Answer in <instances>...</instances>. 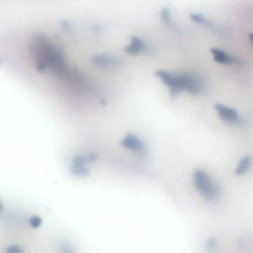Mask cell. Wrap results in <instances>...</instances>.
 I'll use <instances>...</instances> for the list:
<instances>
[{
    "instance_id": "4",
    "label": "cell",
    "mask_w": 253,
    "mask_h": 253,
    "mask_svg": "<svg viewBox=\"0 0 253 253\" xmlns=\"http://www.w3.org/2000/svg\"><path fill=\"white\" fill-rule=\"evenodd\" d=\"M214 109L218 112L220 118L223 121L232 124H238L241 123V118L235 109L220 103L214 105Z\"/></svg>"
},
{
    "instance_id": "7",
    "label": "cell",
    "mask_w": 253,
    "mask_h": 253,
    "mask_svg": "<svg viewBox=\"0 0 253 253\" xmlns=\"http://www.w3.org/2000/svg\"><path fill=\"white\" fill-rule=\"evenodd\" d=\"M92 62L94 64L106 68L115 67L118 64V59L110 54H97L93 56Z\"/></svg>"
},
{
    "instance_id": "10",
    "label": "cell",
    "mask_w": 253,
    "mask_h": 253,
    "mask_svg": "<svg viewBox=\"0 0 253 253\" xmlns=\"http://www.w3.org/2000/svg\"><path fill=\"white\" fill-rule=\"evenodd\" d=\"M252 158L251 156H246L241 158L235 169V174L238 176L243 175L246 174L251 168Z\"/></svg>"
},
{
    "instance_id": "9",
    "label": "cell",
    "mask_w": 253,
    "mask_h": 253,
    "mask_svg": "<svg viewBox=\"0 0 253 253\" xmlns=\"http://www.w3.org/2000/svg\"><path fill=\"white\" fill-rule=\"evenodd\" d=\"M146 49L144 42L137 36H133L131 40V44L127 45L124 51L128 54H137L143 52Z\"/></svg>"
},
{
    "instance_id": "6",
    "label": "cell",
    "mask_w": 253,
    "mask_h": 253,
    "mask_svg": "<svg viewBox=\"0 0 253 253\" xmlns=\"http://www.w3.org/2000/svg\"><path fill=\"white\" fill-rule=\"evenodd\" d=\"M86 158L82 156H77L73 160V167L72 171L74 174L81 177L88 175L89 174V169L87 166Z\"/></svg>"
},
{
    "instance_id": "14",
    "label": "cell",
    "mask_w": 253,
    "mask_h": 253,
    "mask_svg": "<svg viewBox=\"0 0 253 253\" xmlns=\"http://www.w3.org/2000/svg\"><path fill=\"white\" fill-rule=\"evenodd\" d=\"M6 253H23V250L18 245H11L7 249Z\"/></svg>"
},
{
    "instance_id": "12",
    "label": "cell",
    "mask_w": 253,
    "mask_h": 253,
    "mask_svg": "<svg viewBox=\"0 0 253 253\" xmlns=\"http://www.w3.org/2000/svg\"><path fill=\"white\" fill-rule=\"evenodd\" d=\"M161 18L164 20L166 23H168V24H171V16H170L169 10L168 8H165L162 10V12H161Z\"/></svg>"
},
{
    "instance_id": "13",
    "label": "cell",
    "mask_w": 253,
    "mask_h": 253,
    "mask_svg": "<svg viewBox=\"0 0 253 253\" xmlns=\"http://www.w3.org/2000/svg\"><path fill=\"white\" fill-rule=\"evenodd\" d=\"M42 223V220L38 216H34L30 219L31 226L33 228H38Z\"/></svg>"
},
{
    "instance_id": "2",
    "label": "cell",
    "mask_w": 253,
    "mask_h": 253,
    "mask_svg": "<svg viewBox=\"0 0 253 253\" xmlns=\"http://www.w3.org/2000/svg\"><path fill=\"white\" fill-rule=\"evenodd\" d=\"M177 75L179 90H184L192 95H196L204 88L202 81L195 74L185 72Z\"/></svg>"
},
{
    "instance_id": "15",
    "label": "cell",
    "mask_w": 253,
    "mask_h": 253,
    "mask_svg": "<svg viewBox=\"0 0 253 253\" xmlns=\"http://www.w3.org/2000/svg\"><path fill=\"white\" fill-rule=\"evenodd\" d=\"M216 245H217V241H216L215 238H210V239L208 240V243H207V247H208L209 250H214V249L216 247Z\"/></svg>"
},
{
    "instance_id": "16",
    "label": "cell",
    "mask_w": 253,
    "mask_h": 253,
    "mask_svg": "<svg viewBox=\"0 0 253 253\" xmlns=\"http://www.w3.org/2000/svg\"><path fill=\"white\" fill-rule=\"evenodd\" d=\"M63 253H75V252L72 250L71 247H66L63 250Z\"/></svg>"
},
{
    "instance_id": "1",
    "label": "cell",
    "mask_w": 253,
    "mask_h": 253,
    "mask_svg": "<svg viewBox=\"0 0 253 253\" xmlns=\"http://www.w3.org/2000/svg\"><path fill=\"white\" fill-rule=\"evenodd\" d=\"M194 183L198 192L207 201H214L218 198L220 189L217 184L210 178L208 173L204 170L198 169L194 174Z\"/></svg>"
},
{
    "instance_id": "8",
    "label": "cell",
    "mask_w": 253,
    "mask_h": 253,
    "mask_svg": "<svg viewBox=\"0 0 253 253\" xmlns=\"http://www.w3.org/2000/svg\"><path fill=\"white\" fill-rule=\"evenodd\" d=\"M211 52L214 56V60L217 63H223V64H235L239 63V60H238L236 57L230 55L222 50L211 48Z\"/></svg>"
},
{
    "instance_id": "3",
    "label": "cell",
    "mask_w": 253,
    "mask_h": 253,
    "mask_svg": "<svg viewBox=\"0 0 253 253\" xmlns=\"http://www.w3.org/2000/svg\"><path fill=\"white\" fill-rule=\"evenodd\" d=\"M121 145L124 147L130 150L134 151L140 155H143L146 152V146L142 141L141 139L139 138L136 134L129 133L126 135L121 141Z\"/></svg>"
},
{
    "instance_id": "17",
    "label": "cell",
    "mask_w": 253,
    "mask_h": 253,
    "mask_svg": "<svg viewBox=\"0 0 253 253\" xmlns=\"http://www.w3.org/2000/svg\"><path fill=\"white\" fill-rule=\"evenodd\" d=\"M2 210H3V204L0 201V213L2 212Z\"/></svg>"
},
{
    "instance_id": "5",
    "label": "cell",
    "mask_w": 253,
    "mask_h": 253,
    "mask_svg": "<svg viewBox=\"0 0 253 253\" xmlns=\"http://www.w3.org/2000/svg\"><path fill=\"white\" fill-rule=\"evenodd\" d=\"M155 75L158 77L169 88L171 96L173 97L180 91L178 88V84H177V75L169 73L167 71L163 70V69H159L155 72Z\"/></svg>"
},
{
    "instance_id": "11",
    "label": "cell",
    "mask_w": 253,
    "mask_h": 253,
    "mask_svg": "<svg viewBox=\"0 0 253 253\" xmlns=\"http://www.w3.org/2000/svg\"><path fill=\"white\" fill-rule=\"evenodd\" d=\"M189 17L192 19L193 21L196 22V23H200V24L204 25V26H207V27L211 28V29H214L215 28V26L214 24H213L211 22H210V20L206 19L205 17H203L201 14H197V13H191L189 14Z\"/></svg>"
}]
</instances>
